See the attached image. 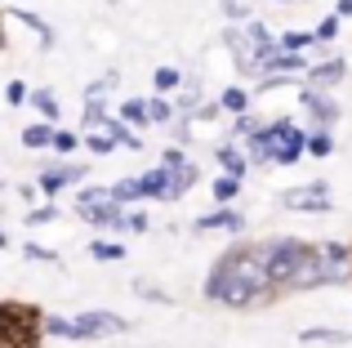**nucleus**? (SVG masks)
Returning a JSON list of instances; mask_svg holds the SVG:
<instances>
[{
    "label": "nucleus",
    "instance_id": "f257e3e1",
    "mask_svg": "<svg viewBox=\"0 0 352 348\" xmlns=\"http://www.w3.org/2000/svg\"><path fill=\"white\" fill-rule=\"evenodd\" d=\"M272 286V272H267L263 254L258 250H228L223 259L214 263V272L206 277V295L210 299H223V304H250L258 299L263 290Z\"/></svg>",
    "mask_w": 352,
    "mask_h": 348
},
{
    "label": "nucleus",
    "instance_id": "f03ea898",
    "mask_svg": "<svg viewBox=\"0 0 352 348\" xmlns=\"http://www.w3.org/2000/svg\"><path fill=\"white\" fill-rule=\"evenodd\" d=\"M263 263H267V272H272V286H294V277L303 272V263L312 259V250L303 241H267L263 250Z\"/></svg>",
    "mask_w": 352,
    "mask_h": 348
},
{
    "label": "nucleus",
    "instance_id": "7ed1b4c3",
    "mask_svg": "<svg viewBox=\"0 0 352 348\" xmlns=\"http://www.w3.org/2000/svg\"><path fill=\"white\" fill-rule=\"evenodd\" d=\"M50 335H63V340H94V335H120L125 331V317L116 313H85V317H50L45 322Z\"/></svg>",
    "mask_w": 352,
    "mask_h": 348
},
{
    "label": "nucleus",
    "instance_id": "20e7f679",
    "mask_svg": "<svg viewBox=\"0 0 352 348\" xmlns=\"http://www.w3.org/2000/svg\"><path fill=\"white\" fill-rule=\"evenodd\" d=\"M0 322H5V348H27L36 340V313L18 304H5L0 308Z\"/></svg>",
    "mask_w": 352,
    "mask_h": 348
},
{
    "label": "nucleus",
    "instance_id": "39448f33",
    "mask_svg": "<svg viewBox=\"0 0 352 348\" xmlns=\"http://www.w3.org/2000/svg\"><path fill=\"white\" fill-rule=\"evenodd\" d=\"M330 197H326V183H303V188L285 192V210H326Z\"/></svg>",
    "mask_w": 352,
    "mask_h": 348
},
{
    "label": "nucleus",
    "instance_id": "423d86ee",
    "mask_svg": "<svg viewBox=\"0 0 352 348\" xmlns=\"http://www.w3.org/2000/svg\"><path fill=\"white\" fill-rule=\"evenodd\" d=\"M85 215H89V224H98V228H125V219H120V206H116L112 197L98 201V206H89Z\"/></svg>",
    "mask_w": 352,
    "mask_h": 348
},
{
    "label": "nucleus",
    "instance_id": "0eeeda50",
    "mask_svg": "<svg viewBox=\"0 0 352 348\" xmlns=\"http://www.w3.org/2000/svg\"><path fill=\"white\" fill-rule=\"evenodd\" d=\"M76 179H85V170H76V166H63V170H45V174H41V188H45V192H50V197H54V192H63V188H67V183H76Z\"/></svg>",
    "mask_w": 352,
    "mask_h": 348
},
{
    "label": "nucleus",
    "instance_id": "6e6552de",
    "mask_svg": "<svg viewBox=\"0 0 352 348\" xmlns=\"http://www.w3.org/2000/svg\"><path fill=\"white\" fill-rule=\"evenodd\" d=\"M197 228H228V232H241V228H245V219L241 215H232V210H214V215H206V219H197Z\"/></svg>",
    "mask_w": 352,
    "mask_h": 348
},
{
    "label": "nucleus",
    "instance_id": "1a4fd4ad",
    "mask_svg": "<svg viewBox=\"0 0 352 348\" xmlns=\"http://www.w3.org/2000/svg\"><path fill=\"white\" fill-rule=\"evenodd\" d=\"M54 139H58V134H54L50 125H27V130H23L27 148H54Z\"/></svg>",
    "mask_w": 352,
    "mask_h": 348
},
{
    "label": "nucleus",
    "instance_id": "9d476101",
    "mask_svg": "<svg viewBox=\"0 0 352 348\" xmlns=\"http://www.w3.org/2000/svg\"><path fill=\"white\" fill-rule=\"evenodd\" d=\"M303 103H308V112L317 116L321 125H326V121H335V103H330L326 94H303Z\"/></svg>",
    "mask_w": 352,
    "mask_h": 348
},
{
    "label": "nucleus",
    "instance_id": "9b49d317",
    "mask_svg": "<svg viewBox=\"0 0 352 348\" xmlns=\"http://www.w3.org/2000/svg\"><path fill=\"white\" fill-rule=\"evenodd\" d=\"M192 179H197V170H192V166H183V170H170V192H165V197H183V192H188V183Z\"/></svg>",
    "mask_w": 352,
    "mask_h": 348
},
{
    "label": "nucleus",
    "instance_id": "f8f14e48",
    "mask_svg": "<svg viewBox=\"0 0 352 348\" xmlns=\"http://www.w3.org/2000/svg\"><path fill=\"white\" fill-rule=\"evenodd\" d=\"M9 18H18V23H27V27H32V32H36V36L45 41V45L54 41V32H50V27H45V23H41L36 14H27V9H9Z\"/></svg>",
    "mask_w": 352,
    "mask_h": 348
},
{
    "label": "nucleus",
    "instance_id": "ddd939ff",
    "mask_svg": "<svg viewBox=\"0 0 352 348\" xmlns=\"http://www.w3.org/2000/svg\"><path fill=\"white\" fill-rule=\"evenodd\" d=\"M134 197H143V179H120L116 188H112V201L120 206V201H134Z\"/></svg>",
    "mask_w": 352,
    "mask_h": 348
},
{
    "label": "nucleus",
    "instance_id": "4468645a",
    "mask_svg": "<svg viewBox=\"0 0 352 348\" xmlns=\"http://www.w3.org/2000/svg\"><path fill=\"white\" fill-rule=\"evenodd\" d=\"M241 192V179L236 174H223V179H214V201H232Z\"/></svg>",
    "mask_w": 352,
    "mask_h": 348
},
{
    "label": "nucleus",
    "instance_id": "2eb2a0df",
    "mask_svg": "<svg viewBox=\"0 0 352 348\" xmlns=\"http://www.w3.org/2000/svg\"><path fill=\"white\" fill-rule=\"evenodd\" d=\"M120 116H125V121H134V125L152 121V112H147V103H143V98H129V103L120 107Z\"/></svg>",
    "mask_w": 352,
    "mask_h": 348
},
{
    "label": "nucleus",
    "instance_id": "dca6fc26",
    "mask_svg": "<svg viewBox=\"0 0 352 348\" xmlns=\"http://www.w3.org/2000/svg\"><path fill=\"white\" fill-rule=\"evenodd\" d=\"M344 72H348V67H344V58H330V63H321V67L312 72V76H317L321 85H330V80H339V76H344Z\"/></svg>",
    "mask_w": 352,
    "mask_h": 348
},
{
    "label": "nucleus",
    "instance_id": "f3484780",
    "mask_svg": "<svg viewBox=\"0 0 352 348\" xmlns=\"http://www.w3.org/2000/svg\"><path fill=\"white\" fill-rule=\"evenodd\" d=\"M276 45H281L285 54H299L303 45H312V36H308V32H285V36H281V41H276Z\"/></svg>",
    "mask_w": 352,
    "mask_h": 348
},
{
    "label": "nucleus",
    "instance_id": "a211bd4d",
    "mask_svg": "<svg viewBox=\"0 0 352 348\" xmlns=\"http://www.w3.org/2000/svg\"><path fill=\"white\" fill-rule=\"evenodd\" d=\"M267 67H272V72H299L303 67V63H299V54H276V58H267Z\"/></svg>",
    "mask_w": 352,
    "mask_h": 348
},
{
    "label": "nucleus",
    "instance_id": "6ab92c4d",
    "mask_svg": "<svg viewBox=\"0 0 352 348\" xmlns=\"http://www.w3.org/2000/svg\"><path fill=\"white\" fill-rule=\"evenodd\" d=\"M317 340H326V344H348V335H344V331H303V344H317Z\"/></svg>",
    "mask_w": 352,
    "mask_h": 348
},
{
    "label": "nucleus",
    "instance_id": "aec40b11",
    "mask_svg": "<svg viewBox=\"0 0 352 348\" xmlns=\"http://www.w3.org/2000/svg\"><path fill=\"white\" fill-rule=\"evenodd\" d=\"M330 148H335V143H330V134H326V130L308 139V152H312V157H330Z\"/></svg>",
    "mask_w": 352,
    "mask_h": 348
},
{
    "label": "nucleus",
    "instance_id": "412c9836",
    "mask_svg": "<svg viewBox=\"0 0 352 348\" xmlns=\"http://www.w3.org/2000/svg\"><path fill=\"white\" fill-rule=\"evenodd\" d=\"M219 161L228 166V174H241V170H245V161H241V152H236V148H223V152H219Z\"/></svg>",
    "mask_w": 352,
    "mask_h": 348
},
{
    "label": "nucleus",
    "instance_id": "4be33fe9",
    "mask_svg": "<svg viewBox=\"0 0 352 348\" xmlns=\"http://www.w3.org/2000/svg\"><path fill=\"white\" fill-rule=\"evenodd\" d=\"M32 103L41 107L45 116H58V103H54V94H50V89H36V98H32Z\"/></svg>",
    "mask_w": 352,
    "mask_h": 348
},
{
    "label": "nucleus",
    "instance_id": "5701e85b",
    "mask_svg": "<svg viewBox=\"0 0 352 348\" xmlns=\"http://www.w3.org/2000/svg\"><path fill=\"white\" fill-rule=\"evenodd\" d=\"M179 72H174V67H161V72H156V89H179Z\"/></svg>",
    "mask_w": 352,
    "mask_h": 348
},
{
    "label": "nucleus",
    "instance_id": "b1692460",
    "mask_svg": "<svg viewBox=\"0 0 352 348\" xmlns=\"http://www.w3.org/2000/svg\"><path fill=\"white\" fill-rule=\"evenodd\" d=\"M89 254H94V259H120V246H112V241H94V246H89Z\"/></svg>",
    "mask_w": 352,
    "mask_h": 348
},
{
    "label": "nucleus",
    "instance_id": "393cba45",
    "mask_svg": "<svg viewBox=\"0 0 352 348\" xmlns=\"http://www.w3.org/2000/svg\"><path fill=\"white\" fill-rule=\"evenodd\" d=\"M27 259H36V263H58V254L45 250V246H27Z\"/></svg>",
    "mask_w": 352,
    "mask_h": 348
},
{
    "label": "nucleus",
    "instance_id": "a878e982",
    "mask_svg": "<svg viewBox=\"0 0 352 348\" xmlns=\"http://www.w3.org/2000/svg\"><path fill=\"white\" fill-rule=\"evenodd\" d=\"M223 107H228V112H245V94H241V89H228V94H223Z\"/></svg>",
    "mask_w": 352,
    "mask_h": 348
},
{
    "label": "nucleus",
    "instance_id": "bb28decb",
    "mask_svg": "<svg viewBox=\"0 0 352 348\" xmlns=\"http://www.w3.org/2000/svg\"><path fill=\"white\" fill-rule=\"evenodd\" d=\"M112 134H89V148H94V152H112Z\"/></svg>",
    "mask_w": 352,
    "mask_h": 348
},
{
    "label": "nucleus",
    "instance_id": "cd10ccee",
    "mask_svg": "<svg viewBox=\"0 0 352 348\" xmlns=\"http://www.w3.org/2000/svg\"><path fill=\"white\" fill-rule=\"evenodd\" d=\"M76 143H80L76 134H67V130H63L58 139H54V148H58V152H76Z\"/></svg>",
    "mask_w": 352,
    "mask_h": 348
},
{
    "label": "nucleus",
    "instance_id": "c85d7f7f",
    "mask_svg": "<svg viewBox=\"0 0 352 348\" xmlns=\"http://www.w3.org/2000/svg\"><path fill=\"white\" fill-rule=\"evenodd\" d=\"M147 112H152V121H170V107H165L161 98H152V103H147Z\"/></svg>",
    "mask_w": 352,
    "mask_h": 348
},
{
    "label": "nucleus",
    "instance_id": "c756f323",
    "mask_svg": "<svg viewBox=\"0 0 352 348\" xmlns=\"http://www.w3.org/2000/svg\"><path fill=\"white\" fill-rule=\"evenodd\" d=\"M335 32H339V23H335V18H326V23L317 27V41H330V36H335Z\"/></svg>",
    "mask_w": 352,
    "mask_h": 348
},
{
    "label": "nucleus",
    "instance_id": "7c9ffc66",
    "mask_svg": "<svg viewBox=\"0 0 352 348\" xmlns=\"http://www.w3.org/2000/svg\"><path fill=\"white\" fill-rule=\"evenodd\" d=\"M23 98H27V85H23V80H14V85H9V103H23Z\"/></svg>",
    "mask_w": 352,
    "mask_h": 348
},
{
    "label": "nucleus",
    "instance_id": "2f4dec72",
    "mask_svg": "<svg viewBox=\"0 0 352 348\" xmlns=\"http://www.w3.org/2000/svg\"><path fill=\"white\" fill-rule=\"evenodd\" d=\"M125 228H134V232H143V228H147V215H129V219H125Z\"/></svg>",
    "mask_w": 352,
    "mask_h": 348
},
{
    "label": "nucleus",
    "instance_id": "473e14b6",
    "mask_svg": "<svg viewBox=\"0 0 352 348\" xmlns=\"http://www.w3.org/2000/svg\"><path fill=\"white\" fill-rule=\"evenodd\" d=\"M50 219H54V206H45V210H36V215H32V224H50Z\"/></svg>",
    "mask_w": 352,
    "mask_h": 348
},
{
    "label": "nucleus",
    "instance_id": "72a5a7b5",
    "mask_svg": "<svg viewBox=\"0 0 352 348\" xmlns=\"http://www.w3.org/2000/svg\"><path fill=\"white\" fill-rule=\"evenodd\" d=\"M223 9H228V14H232V18H245V5H241V0H228Z\"/></svg>",
    "mask_w": 352,
    "mask_h": 348
},
{
    "label": "nucleus",
    "instance_id": "f704fd0d",
    "mask_svg": "<svg viewBox=\"0 0 352 348\" xmlns=\"http://www.w3.org/2000/svg\"><path fill=\"white\" fill-rule=\"evenodd\" d=\"M339 18H352V0H339Z\"/></svg>",
    "mask_w": 352,
    "mask_h": 348
}]
</instances>
